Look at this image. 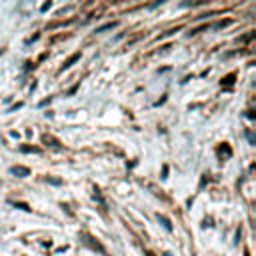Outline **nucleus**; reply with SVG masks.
Wrapping results in <instances>:
<instances>
[{
	"label": "nucleus",
	"instance_id": "1",
	"mask_svg": "<svg viewBox=\"0 0 256 256\" xmlns=\"http://www.w3.org/2000/svg\"><path fill=\"white\" fill-rule=\"evenodd\" d=\"M10 174H14V176H20V178H24V176H28V174H30V170H28L26 166L16 164V166H12V168H10Z\"/></svg>",
	"mask_w": 256,
	"mask_h": 256
},
{
	"label": "nucleus",
	"instance_id": "2",
	"mask_svg": "<svg viewBox=\"0 0 256 256\" xmlns=\"http://www.w3.org/2000/svg\"><path fill=\"white\" fill-rule=\"evenodd\" d=\"M76 60H80V52H76V54H72V56H70L68 60L64 62V66H62V70H66V68H70V66H72V64H74Z\"/></svg>",
	"mask_w": 256,
	"mask_h": 256
},
{
	"label": "nucleus",
	"instance_id": "3",
	"mask_svg": "<svg viewBox=\"0 0 256 256\" xmlns=\"http://www.w3.org/2000/svg\"><path fill=\"white\" fill-rule=\"evenodd\" d=\"M158 222H160V224H162V226L166 228V230H172V224H170V220H168L166 216H162V214H158Z\"/></svg>",
	"mask_w": 256,
	"mask_h": 256
},
{
	"label": "nucleus",
	"instance_id": "4",
	"mask_svg": "<svg viewBox=\"0 0 256 256\" xmlns=\"http://www.w3.org/2000/svg\"><path fill=\"white\" fill-rule=\"evenodd\" d=\"M114 26H116V22H108V24H102L100 28H96V32H106V30H112Z\"/></svg>",
	"mask_w": 256,
	"mask_h": 256
},
{
	"label": "nucleus",
	"instance_id": "5",
	"mask_svg": "<svg viewBox=\"0 0 256 256\" xmlns=\"http://www.w3.org/2000/svg\"><path fill=\"white\" fill-rule=\"evenodd\" d=\"M12 204L16 206V208H22L24 212H30V210H32L30 206H28V204H24V202H12Z\"/></svg>",
	"mask_w": 256,
	"mask_h": 256
}]
</instances>
